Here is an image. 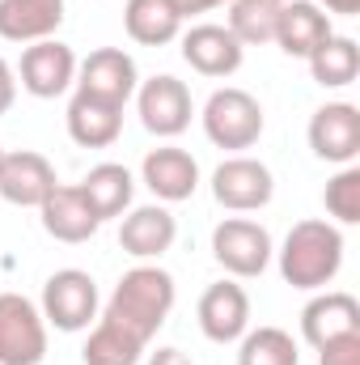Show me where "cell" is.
Masks as SVG:
<instances>
[{
	"label": "cell",
	"mask_w": 360,
	"mask_h": 365,
	"mask_svg": "<svg viewBox=\"0 0 360 365\" xmlns=\"http://www.w3.org/2000/svg\"><path fill=\"white\" fill-rule=\"evenodd\" d=\"M144 357V344L136 336H127L123 327H115L110 319H97L81 349V361L85 365H140Z\"/></svg>",
	"instance_id": "obj_25"
},
{
	"label": "cell",
	"mask_w": 360,
	"mask_h": 365,
	"mask_svg": "<svg viewBox=\"0 0 360 365\" xmlns=\"http://www.w3.org/2000/svg\"><path fill=\"white\" fill-rule=\"evenodd\" d=\"M309 73L322 90H344L360 77V47L348 34H331L314 56H309Z\"/></svg>",
	"instance_id": "obj_24"
},
{
	"label": "cell",
	"mask_w": 360,
	"mask_h": 365,
	"mask_svg": "<svg viewBox=\"0 0 360 365\" xmlns=\"http://www.w3.org/2000/svg\"><path fill=\"white\" fill-rule=\"evenodd\" d=\"M199 331L212 344H238L250 331V297L233 280H216L199 297Z\"/></svg>",
	"instance_id": "obj_12"
},
{
	"label": "cell",
	"mask_w": 360,
	"mask_h": 365,
	"mask_svg": "<svg viewBox=\"0 0 360 365\" xmlns=\"http://www.w3.org/2000/svg\"><path fill=\"white\" fill-rule=\"evenodd\" d=\"M17 77H21V90L30 93V98H60V93L77 81V56L60 38L30 43L21 51Z\"/></svg>",
	"instance_id": "obj_10"
},
{
	"label": "cell",
	"mask_w": 360,
	"mask_h": 365,
	"mask_svg": "<svg viewBox=\"0 0 360 365\" xmlns=\"http://www.w3.org/2000/svg\"><path fill=\"white\" fill-rule=\"evenodd\" d=\"M327 212L339 221V225H356L360 221V170L356 166H344L335 179L327 182Z\"/></svg>",
	"instance_id": "obj_28"
},
{
	"label": "cell",
	"mask_w": 360,
	"mask_h": 365,
	"mask_svg": "<svg viewBox=\"0 0 360 365\" xmlns=\"http://www.w3.org/2000/svg\"><path fill=\"white\" fill-rule=\"evenodd\" d=\"M55 182H60L55 166L43 153H34V149L0 158V200H9L17 208H38L55 191Z\"/></svg>",
	"instance_id": "obj_15"
},
{
	"label": "cell",
	"mask_w": 360,
	"mask_h": 365,
	"mask_svg": "<svg viewBox=\"0 0 360 365\" xmlns=\"http://www.w3.org/2000/svg\"><path fill=\"white\" fill-rule=\"evenodd\" d=\"M238 365H301V353L284 327H255L238 340Z\"/></svg>",
	"instance_id": "obj_27"
},
{
	"label": "cell",
	"mask_w": 360,
	"mask_h": 365,
	"mask_svg": "<svg viewBox=\"0 0 360 365\" xmlns=\"http://www.w3.org/2000/svg\"><path fill=\"white\" fill-rule=\"evenodd\" d=\"M140 182L162 200V204H182L195 195L199 187V162L179 149V145H162V149H149L144 162H140Z\"/></svg>",
	"instance_id": "obj_14"
},
{
	"label": "cell",
	"mask_w": 360,
	"mask_h": 365,
	"mask_svg": "<svg viewBox=\"0 0 360 365\" xmlns=\"http://www.w3.org/2000/svg\"><path fill=\"white\" fill-rule=\"evenodd\" d=\"M182 60L199 77H233L246 60V47L229 34V26L203 21V26H191L182 34Z\"/></svg>",
	"instance_id": "obj_13"
},
{
	"label": "cell",
	"mask_w": 360,
	"mask_h": 365,
	"mask_svg": "<svg viewBox=\"0 0 360 365\" xmlns=\"http://www.w3.org/2000/svg\"><path fill=\"white\" fill-rule=\"evenodd\" d=\"M212 195L229 212H259L275 195V179L263 162L255 158H225L212 170Z\"/></svg>",
	"instance_id": "obj_8"
},
{
	"label": "cell",
	"mask_w": 360,
	"mask_h": 365,
	"mask_svg": "<svg viewBox=\"0 0 360 365\" xmlns=\"http://www.w3.org/2000/svg\"><path fill=\"white\" fill-rule=\"evenodd\" d=\"M280 4H284V0H280Z\"/></svg>",
	"instance_id": "obj_35"
},
{
	"label": "cell",
	"mask_w": 360,
	"mask_h": 365,
	"mask_svg": "<svg viewBox=\"0 0 360 365\" xmlns=\"http://www.w3.org/2000/svg\"><path fill=\"white\" fill-rule=\"evenodd\" d=\"M318 365H360V336H339L318 349Z\"/></svg>",
	"instance_id": "obj_29"
},
{
	"label": "cell",
	"mask_w": 360,
	"mask_h": 365,
	"mask_svg": "<svg viewBox=\"0 0 360 365\" xmlns=\"http://www.w3.org/2000/svg\"><path fill=\"white\" fill-rule=\"evenodd\" d=\"M318 9L339 13V17H356V13H360V0H318Z\"/></svg>",
	"instance_id": "obj_33"
},
{
	"label": "cell",
	"mask_w": 360,
	"mask_h": 365,
	"mask_svg": "<svg viewBox=\"0 0 360 365\" xmlns=\"http://www.w3.org/2000/svg\"><path fill=\"white\" fill-rule=\"evenodd\" d=\"M309 149L322 162L352 166L360 158V110L352 102H327L309 119Z\"/></svg>",
	"instance_id": "obj_11"
},
{
	"label": "cell",
	"mask_w": 360,
	"mask_h": 365,
	"mask_svg": "<svg viewBox=\"0 0 360 365\" xmlns=\"http://www.w3.org/2000/svg\"><path fill=\"white\" fill-rule=\"evenodd\" d=\"M47 319L21 293H0V365H43Z\"/></svg>",
	"instance_id": "obj_4"
},
{
	"label": "cell",
	"mask_w": 360,
	"mask_h": 365,
	"mask_svg": "<svg viewBox=\"0 0 360 365\" xmlns=\"http://www.w3.org/2000/svg\"><path fill=\"white\" fill-rule=\"evenodd\" d=\"M203 136L216 145V149H255L259 136H263V106L259 98L238 86H225L203 102Z\"/></svg>",
	"instance_id": "obj_3"
},
{
	"label": "cell",
	"mask_w": 360,
	"mask_h": 365,
	"mask_svg": "<svg viewBox=\"0 0 360 365\" xmlns=\"http://www.w3.org/2000/svg\"><path fill=\"white\" fill-rule=\"evenodd\" d=\"M136 110H140V123H144L153 136L170 140V136H179V132L191 128L195 102H191L186 81L162 73V77H149V81L136 86Z\"/></svg>",
	"instance_id": "obj_7"
},
{
	"label": "cell",
	"mask_w": 360,
	"mask_h": 365,
	"mask_svg": "<svg viewBox=\"0 0 360 365\" xmlns=\"http://www.w3.org/2000/svg\"><path fill=\"white\" fill-rule=\"evenodd\" d=\"M170 4L179 9V17H195V13H208V9H216L225 0H170Z\"/></svg>",
	"instance_id": "obj_31"
},
{
	"label": "cell",
	"mask_w": 360,
	"mask_h": 365,
	"mask_svg": "<svg viewBox=\"0 0 360 365\" xmlns=\"http://www.w3.org/2000/svg\"><path fill=\"white\" fill-rule=\"evenodd\" d=\"M68 136L81 145V149H106L119 140L123 132V106H110V102H97L90 93H73L68 102Z\"/></svg>",
	"instance_id": "obj_21"
},
{
	"label": "cell",
	"mask_w": 360,
	"mask_h": 365,
	"mask_svg": "<svg viewBox=\"0 0 360 365\" xmlns=\"http://www.w3.org/2000/svg\"><path fill=\"white\" fill-rule=\"evenodd\" d=\"M280 0H229V34L242 47H259L275 38Z\"/></svg>",
	"instance_id": "obj_26"
},
{
	"label": "cell",
	"mask_w": 360,
	"mask_h": 365,
	"mask_svg": "<svg viewBox=\"0 0 360 365\" xmlns=\"http://www.w3.org/2000/svg\"><path fill=\"white\" fill-rule=\"evenodd\" d=\"M77 187H81V195L90 200V208H93L97 221L123 217V212L132 208V195H136V179H132V170L119 166V162H102V166H93Z\"/></svg>",
	"instance_id": "obj_22"
},
{
	"label": "cell",
	"mask_w": 360,
	"mask_h": 365,
	"mask_svg": "<svg viewBox=\"0 0 360 365\" xmlns=\"http://www.w3.org/2000/svg\"><path fill=\"white\" fill-rule=\"evenodd\" d=\"M301 336L309 349H322L339 336H360V302L344 289H327L318 293L305 310H301Z\"/></svg>",
	"instance_id": "obj_17"
},
{
	"label": "cell",
	"mask_w": 360,
	"mask_h": 365,
	"mask_svg": "<svg viewBox=\"0 0 360 365\" xmlns=\"http://www.w3.org/2000/svg\"><path fill=\"white\" fill-rule=\"evenodd\" d=\"M136 86H140V73L123 47H97L77 64V90L97 102L127 106V98H136Z\"/></svg>",
	"instance_id": "obj_9"
},
{
	"label": "cell",
	"mask_w": 360,
	"mask_h": 365,
	"mask_svg": "<svg viewBox=\"0 0 360 365\" xmlns=\"http://www.w3.org/2000/svg\"><path fill=\"white\" fill-rule=\"evenodd\" d=\"M271 234L259 225V221H246V217H229L212 230V255L216 264L229 276H263L271 264Z\"/></svg>",
	"instance_id": "obj_6"
},
{
	"label": "cell",
	"mask_w": 360,
	"mask_h": 365,
	"mask_svg": "<svg viewBox=\"0 0 360 365\" xmlns=\"http://www.w3.org/2000/svg\"><path fill=\"white\" fill-rule=\"evenodd\" d=\"M149 365H191V357L182 349H157V353H149Z\"/></svg>",
	"instance_id": "obj_32"
},
{
	"label": "cell",
	"mask_w": 360,
	"mask_h": 365,
	"mask_svg": "<svg viewBox=\"0 0 360 365\" xmlns=\"http://www.w3.org/2000/svg\"><path fill=\"white\" fill-rule=\"evenodd\" d=\"M38 212H43V230L55 242H68V247L90 242L93 234H97V225H102L93 217L90 200L81 195V187H64V182H55V191L38 204Z\"/></svg>",
	"instance_id": "obj_19"
},
{
	"label": "cell",
	"mask_w": 360,
	"mask_h": 365,
	"mask_svg": "<svg viewBox=\"0 0 360 365\" xmlns=\"http://www.w3.org/2000/svg\"><path fill=\"white\" fill-rule=\"evenodd\" d=\"M123 26H127L132 43H140V47H166V43L179 38L182 17L170 0H127Z\"/></svg>",
	"instance_id": "obj_23"
},
{
	"label": "cell",
	"mask_w": 360,
	"mask_h": 365,
	"mask_svg": "<svg viewBox=\"0 0 360 365\" xmlns=\"http://www.w3.org/2000/svg\"><path fill=\"white\" fill-rule=\"evenodd\" d=\"M331 34H335L331 30V13H322L314 0H284L271 43H280V51L292 56V60H309Z\"/></svg>",
	"instance_id": "obj_16"
},
{
	"label": "cell",
	"mask_w": 360,
	"mask_h": 365,
	"mask_svg": "<svg viewBox=\"0 0 360 365\" xmlns=\"http://www.w3.org/2000/svg\"><path fill=\"white\" fill-rule=\"evenodd\" d=\"M0 158H4V149H0Z\"/></svg>",
	"instance_id": "obj_34"
},
{
	"label": "cell",
	"mask_w": 360,
	"mask_h": 365,
	"mask_svg": "<svg viewBox=\"0 0 360 365\" xmlns=\"http://www.w3.org/2000/svg\"><path fill=\"white\" fill-rule=\"evenodd\" d=\"M179 238V221L166 204H144V208H132L119 225V247L132 255V259H157L174 247Z\"/></svg>",
	"instance_id": "obj_18"
},
{
	"label": "cell",
	"mask_w": 360,
	"mask_h": 365,
	"mask_svg": "<svg viewBox=\"0 0 360 365\" xmlns=\"http://www.w3.org/2000/svg\"><path fill=\"white\" fill-rule=\"evenodd\" d=\"M64 0H0V38L43 43L60 30Z\"/></svg>",
	"instance_id": "obj_20"
},
{
	"label": "cell",
	"mask_w": 360,
	"mask_h": 365,
	"mask_svg": "<svg viewBox=\"0 0 360 365\" xmlns=\"http://www.w3.org/2000/svg\"><path fill=\"white\" fill-rule=\"evenodd\" d=\"M174 297H179L174 276L166 272V268L140 264V268L123 272V280L115 284V293H110L102 319H110L115 327H123L127 336H136L140 344H149V340L162 331V323L170 319Z\"/></svg>",
	"instance_id": "obj_1"
},
{
	"label": "cell",
	"mask_w": 360,
	"mask_h": 365,
	"mask_svg": "<svg viewBox=\"0 0 360 365\" xmlns=\"http://www.w3.org/2000/svg\"><path fill=\"white\" fill-rule=\"evenodd\" d=\"M13 98H17V77H13V68L0 60V115L13 106Z\"/></svg>",
	"instance_id": "obj_30"
},
{
	"label": "cell",
	"mask_w": 360,
	"mask_h": 365,
	"mask_svg": "<svg viewBox=\"0 0 360 365\" xmlns=\"http://www.w3.org/2000/svg\"><path fill=\"white\" fill-rule=\"evenodd\" d=\"M344 268V234L331 221H297L280 247V276L292 289H327Z\"/></svg>",
	"instance_id": "obj_2"
},
{
	"label": "cell",
	"mask_w": 360,
	"mask_h": 365,
	"mask_svg": "<svg viewBox=\"0 0 360 365\" xmlns=\"http://www.w3.org/2000/svg\"><path fill=\"white\" fill-rule=\"evenodd\" d=\"M43 319L55 331H85L90 323H97V284L90 272L81 268H60L47 276L43 284Z\"/></svg>",
	"instance_id": "obj_5"
}]
</instances>
